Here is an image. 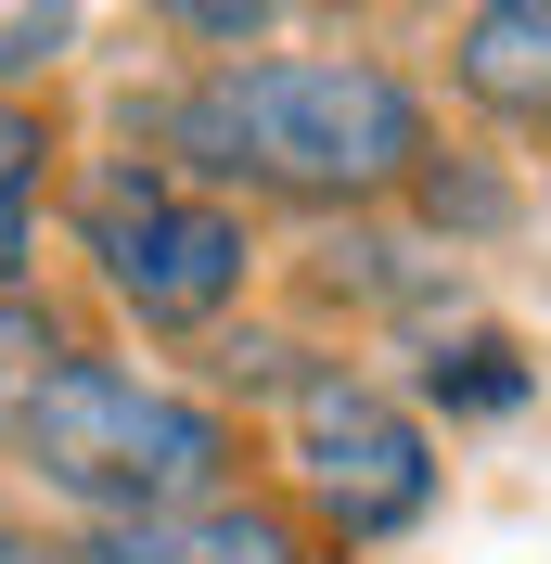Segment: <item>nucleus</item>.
Instances as JSON below:
<instances>
[{"instance_id": "nucleus-1", "label": "nucleus", "mask_w": 551, "mask_h": 564, "mask_svg": "<svg viewBox=\"0 0 551 564\" xmlns=\"http://www.w3.org/2000/svg\"><path fill=\"white\" fill-rule=\"evenodd\" d=\"M154 167L270 206H385L436 167V116L372 52H231L154 104Z\"/></svg>"}, {"instance_id": "nucleus-2", "label": "nucleus", "mask_w": 551, "mask_h": 564, "mask_svg": "<svg viewBox=\"0 0 551 564\" xmlns=\"http://www.w3.org/2000/svg\"><path fill=\"white\" fill-rule=\"evenodd\" d=\"M13 462H26L52 500H77L90 527H141V513H193V500H231V411H206V398L154 386V372H129V359H90L65 347V372L26 398V423H13Z\"/></svg>"}, {"instance_id": "nucleus-3", "label": "nucleus", "mask_w": 551, "mask_h": 564, "mask_svg": "<svg viewBox=\"0 0 551 564\" xmlns=\"http://www.w3.org/2000/svg\"><path fill=\"white\" fill-rule=\"evenodd\" d=\"M77 257L141 334H206V321H231L244 270H257V231H244V206L193 193L180 167L116 154V167L77 180Z\"/></svg>"}, {"instance_id": "nucleus-4", "label": "nucleus", "mask_w": 551, "mask_h": 564, "mask_svg": "<svg viewBox=\"0 0 551 564\" xmlns=\"http://www.w3.org/2000/svg\"><path fill=\"white\" fill-rule=\"evenodd\" d=\"M282 436H295V488H309V513L334 539H398V527L436 513V436H423V411H398L385 386H359L334 359L282 398Z\"/></svg>"}, {"instance_id": "nucleus-5", "label": "nucleus", "mask_w": 551, "mask_h": 564, "mask_svg": "<svg viewBox=\"0 0 551 564\" xmlns=\"http://www.w3.org/2000/svg\"><path fill=\"white\" fill-rule=\"evenodd\" d=\"M65 564H309V539L270 500H193V513H141V527H90Z\"/></svg>"}, {"instance_id": "nucleus-6", "label": "nucleus", "mask_w": 551, "mask_h": 564, "mask_svg": "<svg viewBox=\"0 0 551 564\" xmlns=\"http://www.w3.org/2000/svg\"><path fill=\"white\" fill-rule=\"evenodd\" d=\"M449 77H462L487 116L551 129V0H487V13H462V39H449Z\"/></svg>"}, {"instance_id": "nucleus-7", "label": "nucleus", "mask_w": 551, "mask_h": 564, "mask_svg": "<svg viewBox=\"0 0 551 564\" xmlns=\"http://www.w3.org/2000/svg\"><path fill=\"white\" fill-rule=\"evenodd\" d=\"M39 180H52V129L39 104H0V295H26L39 270Z\"/></svg>"}, {"instance_id": "nucleus-8", "label": "nucleus", "mask_w": 551, "mask_h": 564, "mask_svg": "<svg viewBox=\"0 0 551 564\" xmlns=\"http://www.w3.org/2000/svg\"><path fill=\"white\" fill-rule=\"evenodd\" d=\"M526 386H539V372H526L500 334H436V347H423V411H526Z\"/></svg>"}, {"instance_id": "nucleus-9", "label": "nucleus", "mask_w": 551, "mask_h": 564, "mask_svg": "<svg viewBox=\"0 0 551 564\" xmlns=\"http://www.w3.org/2000/svg\"><path fill=\"white\" fill-rule=\"evenodd\" d=\"M65 372V321L39 308V295H0V436L26 423V398Z\"/></svg>"}, {"instance_id": "nucleus-10", "label": "nucleus", "mask_w": 551, "mask_h": 564, "mask_svg": "<svg viewBox=\"0 0 551 564\" xmlns=\"http://www.w3.org/2000/svg\"><path fill=\"white\" fill-rule=\"evenodd\" d=\"M65 52H77L65 0H0V90H13V77H52Z\"/></svg>"}, {"instance_id": "nucleus-11", "label": "nucleus", "mask_w": 551, "mask_h": 564, "mask_svg": "<svg viewBox=\"0 0 551 564\" xmlns=\"http://www.w3.org/2000/svg\"><path fill=\"white\" fill-rule=\"evenodd\" d=\"M168 26L180 39H270V13H257V0H180Z\"/></svg>"}, {"instance_id": "nucleus-12", "label": "nucleus", "mask_w": 551, "mask_h": 564, "mask_svg": "<svg viewBox=\"0 0 551 564\" xmlns=\"http://www.w3.org/2000/svg\"><path fill=\"white\" fill-rule=\"evenodd\" d=\"M0 564H65V552H26V539H13V527H0Z\"/></svg>"}]
</instances>
